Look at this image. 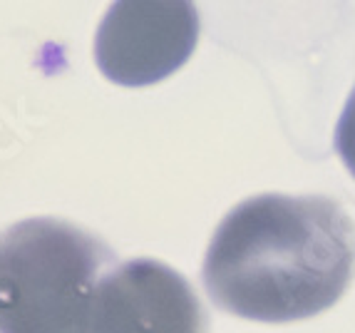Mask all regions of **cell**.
<instances>
[{"label": "cell", "mask_w": 355, "mask_h": 333, "mask_svg": "<svg viewBox=\"0 0 355 333\" xmlns=\"http://www.w3.org/2000/svg\"><path fill=\"white\" fill-rule=\"evenodd\" d=\"M114 251L92 232L35 216L0 232V333H62L89 314Z\"/></svg>", "instance_id": "obj_2"}, {"label": "cell", "mask_w": 355, "mask_h": 333, "mask_svg": "<svg viewBox=\"0 0 355 333\" xmlns=\"http://www.w3.org/2000/svg\"><path fill=\"white\" fill-rule=\"evenodd\" d=\"M355 276V224L328 196L259 194L216 226L202 279L239 318L291 323L328 311Z\"/></svg>", "instance_id": "obj_1"}, {"label": "cell", "mask_w": 355, "mask_h": 333, "mask_svg": "<svg viewBox=\"0 0 355 333\" xmlns=\"http://www.w3.org/2000/svg\"><path fill=\"white\" fill-rule=\"evenodd\" d=\"M199 42L194 0H114L95 35V62L110 83L147 87L189 62Z\"/></svg>", "instance_id": "obj_3"}, {"label": "cell", "mask_w": 355, "mask_h": 333, "mask_svg": "<svg viewBox=\"0 0 355 333\" xmlns=\"http://www.w3.org/2000/svg\"><path fill=\"white\" fill-rule=\"evenodd\" d=\"M336 152L350 177L355 179V85L336 125Z\"/></svg>", "instance_id": "obj_5"}, {"label": "cell", "mask_w": 355, "mask_h": 333, "mask_svg": "<svg viewBox=\"0 0 355 333\" xmlns=\"http://www.w3.org/2000/svg\"><path fill=\"white\" fill-rule=\"evenodd\" d=\"M62 333H92V331H89V314L85 316V318L80 323H77V326L67 328V331H62Z\"/></svg>", "instance_id": "obj_6"}, {"label": "cell", "mask_w": 355, "mask_h": 333, "mask_svg": "<svg viewBox=\"0 0 355 333\" xmlns=\"http://www.w3.org/2000/svg\"><path fill=\"white\" fill-rule=\"evenodd\" d=\"M92 333H207V314L177 268L132 259L110 268L89 304Z\"/></svg>", "instance_id": "obj_4"}]
</instances>
